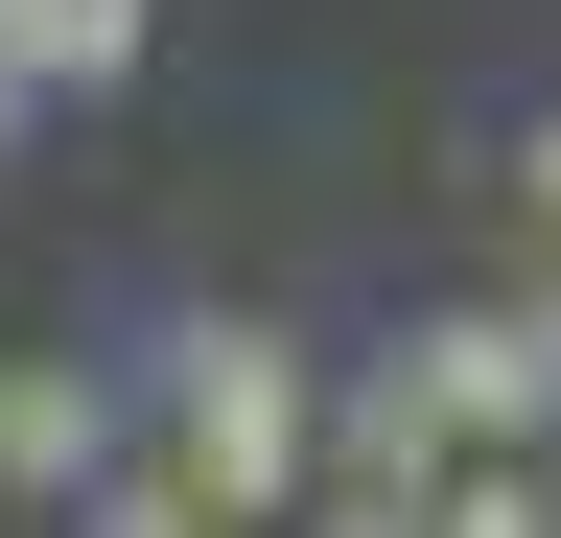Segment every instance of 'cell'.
<instances>
[{
  "label": "cell",
  "instance_id": "6da1fadb",
  "mask_svg": "<svg viewBox=\"0 0 561 538\" xmlns=\"http://www.w3.org/2000/svg\"><path fill=\"white\" fill-rule=\"evenodd\" d=\"M140 445H164V468H187V492L234 515V538H280V515L328 492V445H351V398H328L305 352H280L257 305H187V328H164V398H140Z\"/></svg>",
  "mask_w": 561,
  "mask_h": 538
},
{
  "label": "cell",
  "instance_id": "7a4b0ae2",
  "mask_svg": "<svg viewBox=\"0 0 561 538\" xmlns=\"http://www.w3.org/2000/svg\"><path fill=\"white\" fill-rule=\"evenodd\" d=\"M398 352H421V398H445V445H561V305L538 282L515 305H421Z\"/></svg>",
  "mask_w": 561,
  "mask_h": 538
},
{
  "label": "cell",
  "instance_id": "3957f363",
  "mask_svg": "<svg viewBox=\"0 0 561 538\" xmlns=\"http://www.w3.org/2000/svg\"><path fill=\"white\" fill-rule=\"evenodd\" d=\"M117 445H140V398H117V375H70V352H24V375H0V492H47V515H70Z\"/></svg>",
  "mask_w": 561,
  "mask_h": 538
},
{
  "label": "cell",
  "instance_id": "277c9868",
  "mask_svg": "<svg viewBox=\"0 0 561 538\" xmlns=\"http://www.w3.org/2000/svg\"><path fill=\"white\" fill-rule=\"evenodd\" d=\"M140 47H164V0H0V71L24 94H140Z\"/></svg>",
  "mask_w": 561,
  "mask_h": 538
},
{
  "label": "cell",
  "instance_id": "5b68a950",
  "mask_svg": "<svg viewBox=\"0 0 561 538\" xmlns=\"http://www.w3.org/2000/svg\"><path fill=\"white\" fill-rule=\"evenodd\" d=\"M421 538H561V445H468L421 492Z\"/></svg>",
  "mask_w": 561,
  "mask_h": 538
},
{
  "label": "cell",
  "instance_id": "8992f818",
  "mask_svg": "<svg viewBox=\"0 0 561 538\" xmlns=\"http://www.w3.org/2000/svg\"><path fill=\"white\" fill-rule=\"evenodd\" d=\"M70 538H234V515H210V492H187V468H164V445H117V468H94V492H70Z\"/></svg>",
  "mask_w": 561,
  "mask_h": 538
},
{
  "label": "cell",
  "instance_id": "52a82bcc",
  "mask_svg": "<svg viewBox=\"0 0 561 538\" xmlns=\"http://www.w3.org/2000/svg\"><path fill=\"white\" fill-rule=\"evenodd\" d=\"M515 234L561 257V117H515Z\"/></svg>",
  "mask_w": 561,
  "mask_h": 538
},
{
  "label": "cell",
  "instance_id": "ba28073f",
  "mask_svg": "<svg viewBox=\"0 0 561 538\" xmlns=\"http://www.w3.org/2000/svg\"><path fill=\"white\" fill-rule=\"evenodd\" d=\"M24 117H47V94H24V71H0V164H24Z\"/></svg>",
  "mask_w": 561,
  "mask_h": 538
},
{
  "label": "cell",
  "instance_id": "9c48e42d",
  "mask_svg": "<svg viewBox=\"0 0 561 538\" xmlns=\"http://www.w3.org/2000/svg\"><path fill=\"white\" fill-rule=\"evenodd\" d=\"M538 305H561V257H538Z\"/></svg>",
  "mask_w": 561,
  "mask_h": 538
}]
</instances>
